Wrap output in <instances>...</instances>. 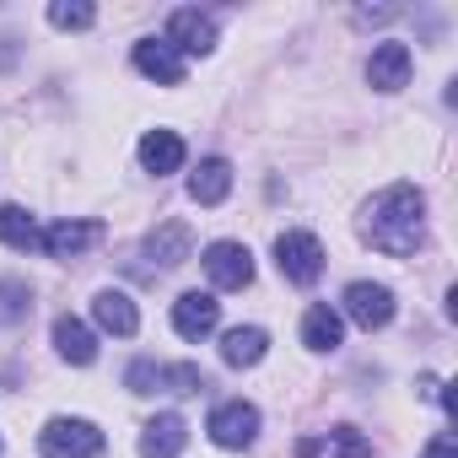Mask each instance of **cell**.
<instances>
[{
	"instance_id": "1",
	"label": "cell",
	"mask_w": 458,
	"mask_h": 458,
	"mask_svg": "<svg viewBox=\"0 0 458 458\" xmlns=\"http://www.w3.org/2000/svg\"><path fill=\"white\" fill-rule=\"evenodd\" d=\"M361 238L388 259H410L426 243V194L415 183H388L361 216Z\"/></svg>"
},
{
	"instance_id": "2",
	"label": "cell",
	"mask_w": 458,
	"mask_h": 458,
	"mask_svg": "<svg viewBox=\"0 0 458 458\" xmlns=\"http://www.w3.org/2000/svg\"><path fill=\"white\" fill-rule=\"evenodd\" d=\"M103 431L81 415H55L44 431H38V453L44 458H103Z\"/></svg>"
},
{
	"instance_id": "3",
	"label": "cell",
	"mask_w": 458,
	"mask_h": 458,
	"mask_svg": "<svg viewBox=\"0 0 458 458\" xmlns=\"http://www.w3.org/2000/svg\"><path fill=\"white\" fill-rule=\"evenodd\" d=\"M276 265L292 286H313L324 276V243L313 233H281L276 238Z\"/></svg>"
},
{
	"instance_id": "4",
	"label": "cell",
	"mask_w": 458,
	"mask_h": 458,
	"mask_svg": "<svg viewBox=\"0 0 458 458\" xmlns=\"http://www.w3.org/2000/svg\"><path fill=\"white\" fill-rule=\"evenodd\" d=\"M210 442L216 447H254V437H259V410L254 404H243V399H226V404H216L210 410Z\"/></svg>"
},
{
	"instance_id": "5",
	"label": "cell",
	"mask_w": 458,
	"mask_h": 458,
	"mask_svg": "<svg viewBox=\"0 0 458 458\" xmlns=\"http://www.w3.org/2000/svg\"><path fill=\"white\" fill-rule=\"evenodd\" d=\"M199 265H205L210 286H221V292H243L254 281V254L243 243H210Z\"/></svg>"
},
{
	"instance_id": "6",
	"label": "cell",
	"mask_w": 458,
	"mask_h": 458,
	"mask_svg": "<svg viewBox=\"0 0 458 458\" xmlns=\"http://www.w3.org/2000/svg\"><path fill=\"white\" fill-rule=\"evenodd\" d=\"M345 313H351L356 329L372 335V329L394 324V292L377 286V281H351V286H345Z\"/></svg>"
},
{
	"instance_id": "7",
	"label": "cell",
	"mask_w": 458,
	"mask_h": 458,
	"mask_svg": "<svg viewBox=\"0 0 458 458\" xmlns=\"http://www.w3.org/2000/svg\"><path fill=\"white\" fill-rule=\"evenodd\" d=\"M98 243H103V221H55V226L38 233V249L49 259H81Z\"/></svg>"
},
{
	"instance_id": "8",
	"label": "cell",
	"mask_w": 458,
	"mask_h": 458,
	"mask_svg": "<svg viewBox=\"0 0 458 458\" xmlns=\"http://www.w3.org/2000/svg\"><path fill=\"white\" fill-rule=\"evenodd\" d=\"M189 254H194V233H189V221H162L157 233L146 238V259H151V270H178Z\"/></svg>"
},
{
	"instance_id": "9",
	"label": "cell",
	"mask_w": 458,
	"mask_h": 458,
	"mask_svg": "<svg viewBox=\"0 0 458 458\" xmlns=\"http://www.w3.org/2000/svg\"><path fill=\"white\" fill-rule=\"evenodd\" d=\"M167 44H173L178 55H210V49H216V22H210L205 12L183 6V12L167 17Z\"/></svg>"
},
{
	"instance_id": "10",
	"label": "cell",
	"mask_w": 458,
	"mask_h": 458,
	"mask_svg": "<svg viewBox=\"0 0 458 458\" xmlns=\"http://www.w3.org/2000/svg\"><path fill=\"white\" fill-rule=\"evenodd\" d=\"M216 324H221V302H216L210 292H183V297L173 302V329H178L183 340H205Z\"/></svg>"
},
{
	"instance_id": "11",
	"label": "cell",
	"mask_w": 458,
	"mask_h": 458,
	"mask_svg": "<svg viewBox=\"0 0 458 458\" xmlns=\"http://www.w3.org/2000/svg\"><path fill=\"white\" fill-rule=\"evenodd\" d=\"M135 71L162 81V87H183V55L167 38H140L135 44Z\"/></svg>"
},
{
	"instance_id": "12",
	"label": "cell",
	"mask_w": 458,
	"mask_h": 458,
	"mask_svg": "<svg viewBox=\"0 0 458 458\" xmlns=\"http://www.w3.org/2000/svg\"><path fill=\"white\" fill-rule=\"evenodd\" d=\"M404 81H410V49L394 44V38L377 44L372 60H367V87H372V92H399Z\"/></svg>"
},
{
	"instance_id": "13",
	"label": "cell",
	"mask_w": 458,
	"mask_h": 458,
	"mask_svg": "<svg viewBox=\"0 0 458 458\" xmlns=\"http://www.w3.org/2000/svg\"><path fill=\"white\" fill-rule=\"evenodd\" d=\"M183 442H189L183 415H173V410H167V415H151L146 431H140V458H178Z\"/></svg>"
},
{
	"instance_id": "14",
	"label": "cell",
	"mask_w": 458,
	"mask_h": 458,
	"mask_svg": "<svg viewBox=\"0 0 458 458\" xmlns=\"http://www.w3.org/2000/svg\"><path fill=\"white\" fill-rule=\"evenodd\" d=\"M226 194H233V162L226 157H205L189 178V199L194 205H221Z\"/></svg>"
},
{
	"instance_id": "15",
	"label": "cell",
	"mask_w": 458,
	"mask_h": 458,
	"mask_svg": "<svg viewBox=\"0 0 458 458\" xmlns=\"http://www.w3.org/2000/svg\"><path fill=\"white\" fill-rule=\"evenodd\" d=\"M183 135L178 130H151L146 140H140V167L146 173H157V178H167V173H178L183 167Z\"/></svg>"
},
{
	"instance_id": "16",
	"label": "cell",
	"mask_w": 458,
	"mask_h": 458,
	"mask_svg": "<svg viewBox=\"0 0 458 458\" xmlns=\"http://www.w3.org/2000/svg\"><path fill=\"white\" fill-rule=\"evenodd\" d=\"M92 318H98V329H108V335H119V340H130L135 329H140V313H135V302L124 297V292H98L92 297Z\"/></svg>"
},
{
	"instance_id": "17",
	"label": "cell",
	"mask_w": 458,
	"mask_h": 458,
	"mask_svg": "<svg viewBox=\"0 0 458 458\" xmlns=\"http://www.w3.org/2000/svg\"><path fill=\"white\" fill-rule=\"evenodd\" d=\"M55 351H60L71 367H92V361H98V335H92L81 318L60 313V318H55Z\"/></svg>"
},
{
	"instance_id": "18",
	"label": "cell",
	"mask_w": 458,
	"mask_h": 458,
	"mask_svg": "<svg viewBox=\"0 0 458 458\" xmlns=\"http://www.w3.org/2000/svg\"><path fill=\"white\" fill-rule=\"evenodd\" d=\"M265 351H270V335L259 324H243V329H226L221 335V361L226 367H259Z\"/></svg>"
},
{
	"instance_id": "19",
	"label": "cell",
	"mask_w": 458,
	"mask_h": 458,
	"mask_svg": "<svg viewBox=\"0 0 458 458\" xmlns=\"http://www.w3.org/2000/svg\"><path fill=\"white\" fill-rule=\"evenodd\" d=\"M340 340H345L340 313H335L329 302H313L308 318H302V345H308V351H340Z\"/></svg>"
},
{
	"instance_id": "20",
	"label": "cell",
	"mask_w": 458,
	"mask_h": 458,
	"mask_svg": "<svg viewBox=\"0 0 458 458\" xmlns=\"http://www.w3.org/2000/svg\"><path fill=\"white\" fill-rule=\"evenodd\" d=\"M0 243L17 249V254H33L38 249V221L22 205H0Z\"/></svg>"
},
{
	"instance_id": "21",
	"label": "cell",
	"mask_w": 458,
	"mask_h": 458,
	"mask_svg": "<svg viewBox=\"0 0 458 458\" xmlns=\"http://www.w3.org/2000/svg\"><path fill=\"white\" fill-rule=\"evenodd\" d=\"M28 313H33L28 281H0V324H22Z\"/></svg>"
},
{
	"instance_id": "22",
	"label": "cell",
	"mask_w": 458,
	"mask_h": 458,
	"mask_svg": "<svg viewBox=\"0 0 458 458\" xmlns=\"http://www.w3.org/2000/svg\"><path fill=\"white\" fill-rule=\"evenodd\" d=\"M329 447H335V458H372V437L361 426H335Z\"/></svg>"
},
{
	"instance_id": "23",
	"label": "cell",
	"mask_w": 458,
	"mask_h": 458,
	"mask_svg": "<svg viewBox=\"0 0 458 458\" xmlns=\"http://www.w3.org/2000/svg\"><path fill=\"white\" fill-rule=\"evenodd\" d=\"M49 22L71 33V28H92V22H98V12L87 6V0H55V6H49Z\"/></svg>"
},
{
	"instance_id": "24",
	"label": "cell",
	"mask_w": 458,
	"mask_h": 458,
	"mask_svg": "<svg viewBox=\"0 0 458 458\" xmlns=\"http://www.w3.org/2000/svg\"><path fill=\"white\" fill-rule=\"evenodd\" d=\"M205 388V372L199 367H162V394H199Z\"/></svg>"
},
{
	"instance_id": "25",
	"label": "cell",
	"mask_w": 458,
	"mask_h": 458,
	"mask_svg": "<svg viewBox=\"0 0 458 458\" xmlns=\"http://www.w3.org/2000/svg\"><path fill=\"white\" fill-rule=\"evenodd\" d=\"M124 383H130V394H162V361H130Z\"/></svg>"
},
{
	"instance_id": "26",
	"label": "cell",
	"mask_w": 458,
	"mask_h": 458,
	"mask_svg": "<svg viewBox=\"0 0 458 458\" xmlns=\"http://www.w3.org/2000/svg\"><path fill=\"white\" fill-rule=\"evenodd\" d=\"M420 458H458V442H453V431H437V437L420 447Z\"/></svg>"
},
{
	"instance_id": "27",
	"label": "cell",
	"mask_w": 458,
	"mask_h": 458,
	"mask_svg": "<svg viewBox=\"0 0 458 458\" xmlns=\"http://www.w3.org/2000/svg\"><path fill=\"white\" fill-rule=\"evenodd\" d=\"M318 447H324L318 437H302V442H297V458H318Z\"/></svg>"
}]
</instances>
